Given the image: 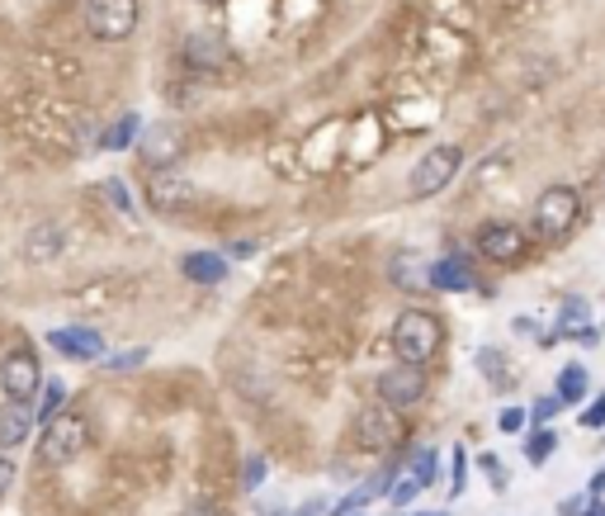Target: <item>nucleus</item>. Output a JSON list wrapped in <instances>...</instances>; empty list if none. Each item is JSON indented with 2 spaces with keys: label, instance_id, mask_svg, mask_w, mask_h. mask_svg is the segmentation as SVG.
<instances>
[{
  "label": "nucleus",
  "instance_id": "f257e3e1",
  "mask_svg": "<svg viewBox=\"0 0 605 516\" xmlns=\"http://www.w3.org/2000/svg\"><path fill=\"white\" fill-rule=\"evenodd\" d=\"M582 223V194L573 185H548L535 209H530V227L540 242H563L573 237V227Z\"/></svg>",
  "mask_w": 605,
  "mask_h": 516
},
{
  "label": "nucleus",
  "instance_id": "f03ea898",
  "mask_svg": "<svg viewBox=\"0 0 605 516\" xmlns=\"http://www.w3.org/2000/svg\"><path fill=\"white\" fill-rule=\"evenodd\" d=\"M440 342H444V327H440L435 313H425V308H402V313H398V323H393V351H398V361H407V365H431L435 351H440Z\"/></svg>",
  "mask_w": 605,
  "mask_h": 516
},
{
  "label": "nucleus",
  "instance_id": "7ed1b4c3",
  "mask_svg": "<svg viewBox=\"0 0 605 516\" xmlns=\"http://www.w3.org/2000/svg\"><path fill=\"white\" fill-rule=\"evenodd\" d=\"M85 446H91V422L81 413H58L39 436V459L58 469V465H71Z\"/></svg>",
  "mask_w": 605,
  "mask_h": 516
},
{
  "label": "nucleus",
  "instance_id": "20e7f679",
  "mask_svg": "<svg viewBox=\"0 0 605 516\" xmlns=\"http://www.w3.org/2000/svg\"><path fill=\"white\" fill-rule=\"evenodd\" d=\"M459 166H464V152H459L454 142H440V148H431V152H425L421 162L412 166V175H407V190H412V200H431V194H440V190L459 175Z\"/></svg>",
  "mask_w": 605,
  "mask_h": 516
},
{
  "label": "nucleus",
  "instance_id": "39448f33",
  "mask_svg": "<svg viewBox=\"0 0 605 516\" xmlns=\"http://www.w3.org/2000/svg\"><path fill=\"white\" fill-rule=\"evenodd\" d=\"M85 29L100 43H123L137 29V0H85Z\"/></svg>",
  "mask_w": 605,
  "mask_h": 516
},
{
  "label": "nucleus",
  "instance_id": "423d86ee",
  "mask_svg": "<svg viewBox=\"0 0 605 516\" xmlns=\"http://www.w3.org/2000/svg\"><path fill=\"white\" fill-rule=\"evenodd\" d=\"M355 441H360V451H369V455L393 451L398 441H402V417H398V407H388V403L365 407V413L355 417Z\"/></svg>",
  "mask_w": 605,
  "mask_h": 516
},
{
  "label": "nucleus",
  "instance_id": "0eeeda50",
  "mask_svg": "<svg viewBox=\"0 0 605 516\" xmlns=\"http://www.w3.org/2000/svg\"><path fill=\"white\" fill-rule=\"evenodd\" d=\"M473 246H478V256H483V261H496V265H511V261H521V256H525V246H530V237H525V227H521V223L492 219V223H483V227H478V237H473Z\"/></svg>",
  "mask_w": 605,
  "mask_h": 516
},
{
  "label": "nucleus",
  "instance_id": "6e6552de",
  "mask_svg": "<svg viewBox=\"0 0 605 516\" xmlns=\"http://www.w3.org/2000/svg\"><path fill=\"white\" fill-rule=\"evenodd\" d=\"M425 398V365H407V361H398L393 370H383L379 375V403H388V407H417Z\"/></svg>",
  "mask_w": 605,
  "mask_h": 516
},
{
  "label": "nucleus",
  "instance_id": "1a4fd4ad",
  "mask_svg": "<svg viewBox=\"0 0 605 516\" xmlns=\"http://www.w3.org/2000/svg\"><path fill=\"white\" fill-rule=\"evenodd\" d=\"M43 384V370H39V355L33 351H10L6 361H0V388H6L10 403H29L39 394Z\"/></svg>",
  "mask_w": 605,
  "mask_h": 516
},
{
  "label": "nucleus",
  "instance_id": "9d476101",
  "mask_svg": "<svg viewBox=\"0 0 605 516\" xmlns=\"http://www.w3.org/2000/svg\"><path fill=\"white\" fill-rule=\"evenodd\" d=\"M181 152H185V138H181V129H171V123H156V129L142 138V148H137V156H142V166H147V171H171L175 162H181Z\"/></svg>",
  "mask_w": 605,
  "mask_h": 516
},
{
  "label": "nucleus",
  "instance_id": "9b49d317",
  "mask_svg": "<svg viewBox=\"0 0 605 516\" xmlns=\"http://www.w3.org/2000/svg\"><path fill=\"white\" fill-rule=\"evenodd\" d=\"M147 200H152V209L175 213V209H189L194 200H199V190H194V185L185 181V175H175V171H152Z\"/></svg>",
  "mask_w": 605,
  "mask_h": 516
},
{
  "label": "nucleus",
  "instance_id": "f8f14e48",
  "mask_svg": "<svg viewBox=\"0 0 605 516\" xmlns=\"http://www.w3.org/2000/svg\"><path fill=\"white\" fill-rule=\"evenodd\" d=\"M48 342L62 355H71V361H100L104 355V336L91 327H58V332H48Z\"/></svg>",
  "mask_w": 605,
  "mask_h": 516
},
{
  "label": "nucleus",
  "instance_id": "ddd939ff",
  "mask_svg": "<svg viewBox=\"0 0 605 516\" xmlns=\"http://www.w3.org/2000/svg\"><path fill=\"white\" fill-rule=\"evenodd\" d=\"M58 256H62V227H58V223L29 227V237H24V261H33V265H52Z\"/></svg>",
  "mask_w": 605,
  "mask_h": 516
},
{
  "label": "nucleus",
  "instance_id": "4468645a",
  "mask_svg": "<svg viewBox=\"0 0 605 516\" xmlns=\"http://www.w3.org/2000/svg\"><path fill=\"white\" fill-rule=\"evenodd\" d=\"M185 58L199 67V71H218V67H227V43L218 39V33H189L185 39Z\"/></svg>",
  "mask_w": 605,
  "mask_h": 516
},
{
  "label": "nucleus",
  "instance_id": "2eb2a0df",
  "mask_svg": "<svg viewBox=\"0 0 605 516\" xmlns=\"http://www.w3.org/2000/svg\"><path fill=\"white\" fill-rule=\"evenodd\" d=\"M33 417H39V413H29V403H10V407H0V451L24 446L29 432H33Z\"/></svg>",
  "mask_w": 605,
  "mask_h": 516
},
{
  "label": "nucleus",
  "instance_id": "dca6fc26",
  "mask_svg": "<svg viewBox=\"0 0 605 516\" xmlns=\"http://www.w3.org/2000/svg\"><path fill=\"white\" fill-rule=\"evenodd\" d=\"M431 290L444 294H459V290H473V265L464 256H444L431 265Z\"/></svg>",
  "mask_w": 605,
  "mask_h": 516
},
{
  "label": "nucleus",
  "instance_id": "f3484780",
  "mask_svg": "<svg viewBox=\"0 0 605 516\" xmlns=\"http://www.w3.org/2000/svg\"><path fill=\"white\" fill-rule=\"evenodd\" d=\"M181 271L194 284H218V280H227V256H218V252H189L181 261Z\"/></svg>",
  "mask_w": 605,
  "mask_h": 516
},
{
  "label": "nucleus",
  "instance_id": "a211bd4d",
  "mask_svg": "<svg viewBox=\"0 0 605 516\" xmlns=\"http://www.w3.org/2000/svg\"><path fill=\"white\" fill-rule=\"evenodd\" d=\"M586 327H592V308H586V299H567L563 313H558L554 336H558V342H563V336H573V342H577V336H582Z\"/></svg>",
  "mask_w": 605,
  "mask_h": 516
},
{
  "label": "nucleus",
  "instance_id": "6ab92c4d",
  "mask_svg": "<svg viewBox=\"0 0 605 516\" xmlns=\"http://www.w3.org/2000/svg\"><path fill=\"white\" fill-rule=\"evenodd\" d=\"M554 394H558L567 407L586 403V365H582V361H573V365L558 370V388H554Z\"/></svg>",
  "mask_w": 605,
  "mask_h": 516
},
{
  "label": "nucleus",
  "instance_id": "aec40b11",
  "mask_svg": "<svg viewBox=\"0 0 605 516\" xmlns=\"http://www.w3.org/2000/svg\"><path fill=\"white\" fill-rule=\"evenodd\" d=\"M393 280L402 284V290H421V284H431V265H421L412 252H402L393 261Z\"/></svg>",
  "mask_w": 605,
  "mask_h": 516
},
{
  "label": "nucleus",
  "instance_id": "412c9836",
  "mask_svg": "<svg viewBox=\"0 0 605 516\" xmlns=\"http://www.w3.org/2000/svg\"><path fill=\"white\" fill-rule=\"evenodd\" d=\"M554 451H558V436H554V432H544V426L525 441V459H530V465H544V459L554 455Z\"/></svg>",
  "mask_w": 605,
  "mask_h": 516
},
{
  "label": "nucleus",
  "instance_id": "4be33fe9",
  "mask_svg": "<svg viewBox=\"0 0 605 516\" xmlns=\"http://www.w3.org/2000/svg\"><path fill=\"white\" fill-rule=\"evenodd\" d=\"M133 133H137V114H123L119 123H114V129L110 133H104V148H129V142H133Z\"/></svg>",
  "mask_w": 605,
  "mask_h": 516
},
{
  "label": "nucleus",
  "instance_id": "5701e85b",
  "mask_svg": "<svg viewBox=\"0 0 605 516\" xmlns=\"http://www.w3.org/2000/svg\"><path fill=\"white\" fill-rule=\"evenodd\" d=\"M478 365L488 370L492 388H502V384H506V361H502V351H478Z\"/></svg>",
  "mask_w": 605,
  "mask_h": 516
},
{
  "label": "nucleus",
  "instance_id": "b1692460",
  "mask_svg": "<svg viewBox=\"0 0 605 516\" xmlns=\"http://www.w3.org/2000/svg\"><path fill=\"white\" fill-rule=\"evenodd\" d=\"M563 407H567V403H563L558 394H544V398H535V407H530V422H540V426H544V422H554V417L563 413Z\"/></svg>",
  "mask_w": 605,
  "mask_h": 516
},
{
  "label": "nucleus",
  "instance_id": "393cba45",
  "mask_svg": "<svg viewBox=\"0 0 605 516\" xmlns=\"http://www.w3.org/2000/svg\"><path fill=\"white\" fill-rule=\"evenodd\" d=\"M62 398H66V394H62V384H48V388H43V407H39V422H43V426H48L52 417H58Z\"/></svg>",
  "mask_w": 605,
  "mask_h": 516
},
{
  "label": "nucleus",
  "instance_id": "a878e982",
  "mask_svg": "<svg viewBox=\"0 0 605 516\" xmlns=\"http://www.w3.org/2000/svg\"><path fill=\"white\" fill-rule=\"evenodd\" d=\"M577 417H582L586 432H601V426H605V394H596L592 403H586V413H577Z\"/></svg>",
  "mask_w": 605,
  "mask_h": 516
},
{
  "label": "nucleus",
  "instance_id": "bb28decb",
  "mask_svg": "<svg viewBox=\"0 0 605 516\" xmlns=\"http://www.w3.org/2000/svg\"><path fill=\"white\" fill-rule=\"evenodd\" d=\"M525 417H530V413H525V407H506V413H502V417H496V426H502V432H506V436H515V432H525Z\"/></svg>",
  "mask_w": 605,
  "mask_h": 516
},
{
  "label": "nucleus",
  "instance_id": "cd10ccee",
  "mask_svg": "<svg viewBox=\"0 0 605 516\" xmlns=\"http://www.w3.org/2000/svg\"><path fill=\"white\" fill-rule=\"evenodd\" d=\"M265 478V459H252V465H246V488H256Z\"/></svg>",
  "mask_w": 605,
  "mask_h": 516
},
{
  "label": "nucleus",
  "instance_id": "c85d7f7f",
  "mask_svg": "<svg viewBox=\"0 0 605 516\" xmlns=\"http://www.w3.org/2000/svg\"><path fill=\"white\" fill-rule=\"evenodd\" d=\"M14 484V465H10V459L6 455H0V497H6V488Z\"/></svg>",
  "mask_w": 605,
  "mask_h": 516
},
{
  "label": "nucleus",
  "instance_id": "c756f323",
  "mask_svg": "<svg viewBox=\"0 0 605 516\" xmlns=\"http://www.w3.org/2000/svg\"><path fill=\"white\" fill-rule=\"evenodd\" d=\"M104 194H110V200H114L119 209H129V194H123V185H119V181H104Z\"/></svg>",
  "mask_w": 605,
  "mask_h": 516
},
{
  "label": "nucleus",
  "instance_id": "7c9ffc66",
  "mask_svg": "<svg viewBox=\"0 0 605 516\" xmlns=\"http://www.w3.org/2000/svg\"><path fill=\"white\" fill-rule=\"evenodd\" d=\"M185 516H223V512L213 507V503H189V507H185Z\"/></svg>",
  "mask_w": 605,
  "mask_h": 516
},
{
  "label": "nucleus",
  "instance_id": "2f4dec72",
  "mask_svg": "<svg viewBox=\"0 0 605 516\" xmlns=\"http://www.w3.org/2000/svg\"><path fill=\"white\" fill-rule=\"evenodd\" d=\"M454 493H464V455L454 451Z\"/></svg>",
  "mask_w": 605,
  "mask_h": 516
},
{
  "label": "nucleus",
  "instance_id": "473e14b6",
  "mask_svg": "<svg viewBox=\"0 0 605 516\" xmlns=\"http://www.w3.org/2000/svg\"><path fill=\"white\" fill-rule=\"evenodd\" d=\"M142 361H147V355H142V351H133V355H119L114 370H129V365H142Z\"/></svg>",
  "mask_w": 605,
  "mask_h": 516
},
{
  "label": "nucleus",
  "instance_id": "72a5a7b5",
  "mask_svg": "<svg viewBox=\"0 0 605 516\" xmlns=\"http://www.w3.org/2000/svg\"><path fill=\"white\" fill-rule=\"evenodd\" d=\"M577 342H582V346H586V351H592V346H596V342H601V332H596V327H586V332H582V336H577Z\"/></svg>",
  "mask_w": 605,
  "mask_h": 516
},
{
  "label": "nucleus",
  "instance_id": "f704fd0d",
  "mask_svg": "<svg viewBox=\"0 0 605 516\" xmlns=\"http://www.w3.org/2000/svg\"><path fill=\"white\" fill-rule=\"evenodd\" d=\"M582 507H586L582 497H573V503H563V516H582Z\"/></svg>",
  "mask_w": 605,
  "mask_h": 516
},
{
  "label": "nucleus",
  "instance_id": "c9c22d12",
  "mask_svg": "<svg viewBox=\"0 0 605 516\" xmlns=\"http://www.w3.org/2000/svg\"><path fill=\"white\" fill-rule=\"evenodd\" d=\"M586 516H605V503H601V497H592V503H586Z\"/></svg>",
  "mask_w": 605,
  "mask_h": 516
},
{
  "label": "nucleus",
  "instance_id": "e433bc0d",
  "mask_svg": "<svg viewBox=\"0 0 605 516\" xmlns=\"http://www.w3.org/2000/svg\"><path fill=\"white\" fill-rule=\"evenodd\" d=\"M204 6H218V0H204Z\"/></svg>",
  "mask_w": 605,
  "mask_h": 516
},
{
  "label": "nucleus",
  "instance_id": "4c0bfd02",
  "mask_svg": "<svg viewBox=\"0 0 605 516\" xmlns=\"http://www.w3.org/2000/svg\"><path fill=\"white\" fill-rule=\"evenodd\" d=\"M440 516H444V512H440Z\"/></svg>",
  "mask_w": 605,
  "mask_h": 516
}]
</instances>
